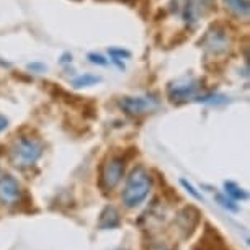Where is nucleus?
<instances>
[{"label":"nucleus","instance_id":"nucleus-1","mask_svg":"<svg viewBox=\"0 0 250 250\" xmlns=\"http://www.w3.org/2000/svg\"><path fill=\"white\" fill-rule=\"evenodd\" d=\"M152 177L146 170L143 165H138L133 172L129 173L128 180H126L125 190L121 193V200L125 203L126 208H136L141 203L146 201L149 196L150 190H152Z\"/></svg>","mask_w":250,"mask_h":250},{"label":"nucleus","instance_id":"nucleus-2","mask_svg":"<svg viewBox=\"0 0 250 250\" xmlns=\"http://www.w3.org/2000/svg\"><path fill=\"white\" fill-rule=\"evenodd\" d=\"M44 152V146L38 138L31 136H20L18 139L13 141L10 147V162L17 168H28L33 167L41 155Z\"/></svg>","mask_w":250,"mask_h":250},{"label":"nucleus","instance_id":"nucleus-3","mask_svg":"<svg viewBox=\"0 0 250 250\" xmlns=\"http://www.w3.org/2000/svg\"><path fill=\"white\" fill-rule=\"evenodd\" d=\"M126 170V159L121 155H111L103 160L100 165V177H98V187L108 193L115 190L118 183L123 180Z\"/></svg>","mask_w":250,"mask_h":250},{"label":"nucleus","instance_id":"nucleus-4","mask_svg":"<svg viewBox=\"0 0 250 250\" xmlns=\"http://www.w3.org/2000/svg\"><path fill=\"white\" fill-rule=\"evenodd\" d=\"M201 216H203L201 211L198 209L195 205H187L178 211V214L175 218V224L183 240H188L193 237V234L196 232L198 226L201 223Z\"/></svg>","mask_w":250,"mask_h":250},{"label":"nucleus","instance_id":"nucleus-5","mask_svg":"<svg viewBox=\"0 0 250 250\" xmlns=\"http://www.w3.org/2000/svg\"><path fill=\"white\" fill-rule=\"evenodd\" d=\"M120 106L125 113L131 116H143L154 111L159 106V100L155 97H123L120 100Z\"/></svg>","mask_w":250,"mask_h":250},{"label":"nucleus","instance_id":"nucleus-6","mask_svg":"<svg viewBox=\"0 0 250 250\" xmlns=\"http://www.w3.org/2000/svg\"><path fill=\"white\" fill-rule=\"evenodd\" d=\"M191 250H229V249L224 242L223 235L219 234V230L213 228L209 223H206L201 237L198 239V242L193 245Z\"/></svg>","mask_w":250,"mask_h":250},{"label":"nucleus","instance_id":"nucleus-7","mask_svg":"<svg viewBox=\"0 0 250 250\" xmlns=\"http://www.w3.org/2000/svg\"><path fill=\"white\" fill-rule=\"evenodd\" d=\"M23 196V191L18 182L12 175L0 177V203L5 206H12L20 203Z\"/></svg>","mask_w":250,"mask_h":250},{"label":"nucleus","instance_id":"nucleus-8","mask_svg":"<svg viewBox=\"0 0 250 250\" xmlns=\"http://www.w3.org/2000/svg\"><path fill=\"white\" fill-rule=\"evenodd\" d=\"M201 44H203V48L211 51L213 54H219V53H226V51L229 49L230 40H229V36L226 35V31L213 30V31L206 33Z\"/></svg>","mask_w":250,"mask_h":250},{"label":"nucleus","instance_id":"nucleus-9","mask_svg":"<svg viewBox=\"0 0 250 250\" xmlns=\"http://www.w3.org/2000/svg\"><path fill=\"white\" fill-rule=\"evenodd\" d=\"M198 85L196 80H185L183 83H177V85L170 87V90H168V97H170L172 102H187L188 98H193L196 95Z\"/></svg>","mask_w":250,"mask_h":250},{"label":"nucleus","instance_id":"nucleus-10","mask_svg":"<svg viewBox=\"0 0 250 250\" xmlns=\"http://www.w3.org/2000/svg\"><path fill=\"white\" fill-rule=\"evenodd\" d=\"M120 224H121V218H120V213H118L116 208L111 205L103 208V211L100 213V218H98V229L110 230V229L120 228Z\"/></svg>","mask_w":250,"mask_h":250},{"label":"nucleus","instance_id":"nucleus-11","mask_svg":"<svg viewBox=\"0 0 250 250\" xmlns=\"http://www.w3.org/2000/svg\"><path fill=\"white\" fill-rule=\"evenodd\" d=\"M224 188H226V195H228L229 198H232L234 201H244V200H247V198H249L247 191L242 190V188H240L237 183H234V182H226Z\"/></svg>","mask_w":250,"mask_h":250},{"label":"nucleus","instance_id":"nucleus-12","mask_svg":"<svg viewBox=\"0 0 250 250\" xmlns=\"http://www.w3.org/2000/svg\"><path fill=\"white\" fill-rule=\"evenodd\" d=\"M226 5H228L230 10H232L235 15L247 18L250 7H249V0H224Z\"/></svg>","mask_w":250,"mask_h":250},{"label":"nucleus","instance_id":"nucleus-13","mask_svg":"<svg viewBox=\"0 0 250 250\" xmlns=\"http://www.w3.org/2000/svg\"><path fill=\"white\" fill-rule=\"evenodd\" d=\"M216 201H218V205L219 206H223L224 209H228L229 213H239L240 211V208L239 205L235 203L232 198H229L228 195H223V193H216Z\"/></svg>","mask_w":250,"mask_h":250},{"label":"nucleus","instance_id":"nucleus-14","mask_svg":"<svg viewBox=\"0 0 250 250\" xmlns=\"http://www.w3.org/2000/svg\"><path fill=\"white\" fill-rule=\"evenodd\" d=\"M100 82V77L97 75H92V74H83V75H79L77 79H74L72 85L75 88H80V87H90V85H95V83Z\"/></svg>","mask_w":250,"mask_h":250},{"label":"nucleus","instance_id":"nucleus-15","mask_svg":"<svg viewBox=\"0 0 250 250\" xmlns=\"http://www.w3.org/2000/svg\"><path fill=\"white\" fill-rule=\"evenodd\" d=\"M180 185H182L183 188H185V190H187L188 193H190V195H191L193 198H195V200H201V201H203L201 193H198V191L195 190V187H193L190 182H187L185 178H182V180H180Z\"/></svg>","mask_w":250,"mask_h":250},{"label":"nucleus","instance_id":"nucleus-16","mask_svg":"<svg viewBox=\"0 0 250 250\" xmlns=\"http://www.w3.org/2000/svg\"><path fill=\"white\" fill-rule=\"evenodd\" d=\"M88 59H90L93 64H98V65H106L108 64V61L100 54H93L92 53V54H88Z\"/></svg>","mask_w":250,"mask_h":250},{"label":"nucleus","instance_id":"nucleus-17","mask_svg":"<svg viewBox=\"0 0 250 250\" xmlns=\"http://www.w3.org/2000/svg\"><path fill=\"white\" fill-rule=\"evenodd\" d=\"M110 54L115 56V59L118 58H129V53L125 49H110Z\"/></svg>","mask_w":250,"mask_h":250},{"label":"nucleus","instance_id":"nucleus-18","mask_svg":"<svg viewBox=\"0 0 250 250\" xmlns=\"http://www.w3.org/2000/svg\"><path fill=\"white\" fill-rule=\"evenodd\" d=\"M8 126V120L3 115H0V133H2L3 129H7Z\"/></svg>","mask_w":250,"mask_h":250},{"label":"nucleus","instance_id":"nucleus-19","mask_svg":"<svg viewBox=\"0 0 250 250\" xmlns=\"http://www.w3.org/2000/svg\"><path fill=\"white\" fill-rule=\"evenodd\" d=\"M116 250H128V249H116Z\"/></svg>","mask_w":250,"mask_h":250},{"label":"nucleus","instance_id":"nucleus-20","mask_svg":"<svg viewBox=\"0 0 250 250\" xmlns=\"http://www.w3.org/2000/svg\"><path fill=\"white\" fill-rule=\"evenodd\" d=\"M0 177H2V175H0Z\"/></svg>","mask_w":250,"mask_h":250}]
</instances>
